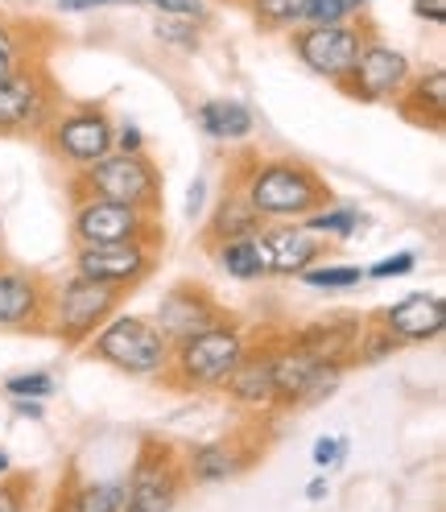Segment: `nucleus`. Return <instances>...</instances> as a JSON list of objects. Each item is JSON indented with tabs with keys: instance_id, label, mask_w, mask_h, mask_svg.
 I'll return each mask as SVG.
<instances>
[{
	"instance_id": "nucleus-1",
	"label": "nucleus",
	"mask_w": 446,
	"mask_h": 512,
	"mask_svg": "<svg viewBox=\"0 0 446 512\" xmlns=\"http://www.w3.org/2000/svg\"><path fill=\"white\" fill-rule=\"evenodd\" d=\"M244 199L261 219L265 215L269 219H298V215L318 211L331 195H327V186L314 178V170H306L302 162H265L248 178Z\"/></svg>"
},
{
	"instance_id": "nucleus-2",
	"label": "nucleus",
	"mask_w": 446,
	"mask_h": 512,
	"mask_svg": "<svg viewBox=\"0 0 446 512\" xmlns=\"http://www.w3.org/2000/svg\"><path fill=\"white\" fill-rule=\"evenodd\" d=\"M91 351L100 360L116 364L120 372H133V376H153L170 364L162 331L153 323H145V318H112V323L95 335Z\"/></svg>"
},
{
	"instance_id": "nucleus-3",
	"label": "nucleus",
	"mask_w": 446,
	"mask_h": 512,
	"mask_svg": "<svg viewBox=\"0 0 446 512\" xmlns=\"http://www.w3.org/2000/svg\"><path fill=\"white\" fill-rule=\"evenodd\" d=\"M178 372L182 384H219L244 356V339L232 323H211L195 335L178 339Z\"/></svg>"
},
{
	"instance_id": "nucleus-4",
	"label": "nucleus",
	"mask_w": 446,
	"mask_h": 512,
	"mask_svg": "<svg viewBox=\"0 0 446 512\" xmlns=\"http://www.w3.org/2000/svg\"><path fill=\"white\" fill-rule=\"evenodd\" d=\"M87 186L95 199L124 203V207H157V174L141 153H104L100 162L87 166Z\"/></svg>"
},
{
	"instance_id": "nucleus-5",
	"label": "nucleus",
	"mask_w": 446,
	"mask_h": 512,
	"mask_svg": "<svg viewBox=\"0 0 446 512\" xmlns=\"http://www.w3.org/2000/svg\"><path fill=\"white\" fill-rule=\"evenodd\" d=\"M294 50L314 75H327L331 83L343 87L364 50V38L352 25H310L294 34Z\"/></svg>"
},
{
	"instance_id": "nucleus-6",
	"label": "nucleus",
	"mask_w": 446,
	"mask_h": 512,
	"mask_svg": "<svg viewBox=\"0 0 446 512\" xmlns=\"http://www.w3.org/2000/svg\"><path fill=\"white\" fill-rule=\"evenodd\" d=\"M178 463L170 446L145 442V451L133 467V479L124 484V508L120 512H170L178 500Z\"/></svg>"
},
{
	"instance_id": "nucleus-7",
	"label": "nucleus",
	"mask_w": 446,
	"mask_h": 512,
	"mask_svg": "<svg viewBox=\"0 0 446 512\" xmlns=\"http://www.w3.org/2000/svg\"><path fill=\"white\" fill-rule=\"evenodd\" d=\"M339 376H343L339 364L314 360L306 347L294 343L273 356V397L277 401H323L339 384Z\"/></svg>"
},
{
	"instance_id": "nucleus-8",
	"label": "nucleus",
	"mask_w": 446,
	"mask_h": 512,
	"mask_svg": "<svg viewBox=\"0 0 446 512\" xmlns=\"http://www.w3.org/2000/svg\"><path fill=\"white\" fill-rule=\"evenodd\" d=\"M112 310H116V285L79 277L71 285H62L58 294V335L67 343H83L108 323Z\"/></svg>"
},
{
	"instance_id": "nucleus-9",
	"label": "nucleus",
	"mask_w": 446,
	"mask_h": 512,
	"mask_svg": "<svg viewBox=\"0 0 446 512\" xmlns=\"http://www.w3.org/2000/svg\"><path fill=\"white\" fill-rule=\"evenodd\" d=\"M145 232V215L137 207L108 203V199H91L75 215V236L87 248H104V244H137Z\"/></svg>"
},
{
	"instance_id": "nucleus-10",
	"label": "nucleus",
	"mask_w": 446,
	"mask_h": 512,
	"mask_svg": "<svg viewBox=\"0 0 446 512\" xmlns=\"http://www.w3.org/2000/svg\"><path fill=\"white\" fill-rule=\"evenodd\" d=\"M112 124H108V116L100 112V108H79V112H71V116H62L58 124H54V145H58V153L62 157H71V162H83V166H91V162H100V157L112 149Z\"/></svg>"
},
{
	"instance_id": "nucleus-11",
	"label": "nucleus",
	"mask_w": 446,
	"mask_h": 512,
	"mask_svg": "<svg viewBox=\"0 0 446 512\" xmlns=\"http://www.w3.org/2000/svg\"><path fill=\"white\" fill-rule=\"evenodd\" d=\"M46 83L38 71L17 67L0 79V133H21L34 128L46 116Z\"/></svg>"
},
{
	"instance_id": "nucleus-12",
	"label": "nucleus",
	"mask_w": 446,
	"mask_h": 512,
	"mask_svg": "<svg viewBox=\"0 0 446 512\" xmlns=\"http://www.w3.org/2000/svg\"><path fill=\"white\" fill-rule=\"evenodd\" d=\"M409 75V62L401 50L393 46H364L352 75H347V91L356 95V100H385V95H393Z\"/></svg>"
},
{
	"instance_id": "nucleus-13",
	"label": "nucleus",
	"mask_w": 446,
	"mask_h": 512,
	"mask_svg": "<svg viewBox=\"0 0 446 512\" xmlns=\"http://www.w3.org/2000/svg\"><path fill=\"white\" fill-rule=\"evenodd\" d=\"M79 265V277L87 281H104V285H129V281H141L149 273V252L141 244H104V248H79L75 256Z\"/></svg>"
},
{
	"instance_id": "nucleus-14",
	"label": "nucleus",
	"mask_w": 446,
	"mask_h": 512,
	"mask_svg": "<svg viewBox=\"0 0 446 512\" xmlns=\"http://www.w3.org/2000/svg\"><path fill=\"white\" fill-rule=\"evenodd\" d=\"M446 327V302L438 294H409L385 310V331L401 343L434 339Z\"/></svg>"
},
{
	"instance_id": "nucleus-15",
	"label": "nucleus",
	"mask_w": 446,
	"mask_h": 512,
	"mask_svg": "<svg viewBox=\"0 0 446 512\" xmlns=\"http://www.w3.org/2000/svg\"><path fill=\"white\" fill-rule=\"evenodd\" d=\"M211 323H215V306L207 302L203 290H174L157 306V331H162V339H186Z\"/></svg>"
},
{
	"instance_id": "nucleus-16",
	"label": "nucleus",
	"mask_w": 446,
	"mask_h": 512,
	"mask_svg": "<svg viewBox=\"0 0 446 512\" xmlns=\"http://www.w3.org/2000/svg\"><path fill=\"white\" fill-rule=\"evenodd\" d=\"M257 240H261V256H265L269 273H302L306 265L318 261V252H323V244L306 228H281V232H265Z\"/></svg>"
},
{
	"instance_id": "nucleus-17",
	"label": "nucleus",
	"mask_w": 446,
	"mask_h": 512,
	"mask_svg": "<svg viewBox=\"0 0 446 512\" xmlns=\"http://www.w3.org/2000/svg\"><path fill=\"white\" fill-rule=\"evenodd\" d=\"M42 290L25 273H0V327H29L38 318Z\"/></svg>"
},
{
	"instance_id": "nucleus-18",
	"label": "nucleus",
	"mask_w": 446,
	"mask_h": 512,
	"mask_svg": "<svg viewBox=\"0 0 446 512\" xmlns=\"http://www.w3.org/2000/svg\"><path fill=\"white\" fill-rule=\"evenodd\" d=\"M228 393L244 405H269L273 401V351L269 356H252L228 372Z\"/></svg>"
},
{
	"instance_id": "nucleus-19",
	"label": "nucleus",
	"mask_w": 446,
	"mask_h": 512,
	"mask_svg": "<svg viewBox=\"0 0 446 512\" xmlns=\"http://www.w3.org/2000/svg\"><path fill=\"white\" fill-rule=\"evenodd\" d=\"M199 124L215 141H244L252 133V112L240 100H207L199 108Z\"/></svg>"
},
{
	"instance_id": "nucleus-20",
	"label": "nucleus",
	"mask_w": 446,
	"mask_h": 512,
	"mask_svg": "<svg viewBox=\"0 0 446 512\" xmlns=\"http://www.w3.org/2000/svg\"><path fill=\"white\" fill-rule=\"evenodd\" d=\"M257 232H261V215L248 207L244 195L240 199H223L219 211L211 215V228H207V236L215 244H228V240H240V236H257Z\"/></svg>"
},
{
	"instance_id": "nucleus-21",
	"label": "nucleus",
	"mask_w": 446,
	"mask_h": 512,
	"mask_svg": "<svg viewBox=\"0 0 446 512\" xmlns=\"http://www.w3.org/2000/svg\"><path fill=\"white\" fill-rule=\"evenodd\" d=\"M261 236V232H257ZM257 236H240V240H228L219 244V269L228 277H240V281H257L265 277V256H261V240Z\"/></svg>"
},
{
	"instance_id": "nucleus-22",
	"label": "nucleus",
	"mask_w": 446,
	"mask_h": 512,
	"mask_svg": "<svg viewBox=\"0 0 446 512\" xmlns=\"http://www.w3.org/2000/svg\"><path fill=\"white\" fill-rule=\"evenodd\" d=\"M236 467H240V463H236V455L228 451V446H219V442L199 446V451L190 455V475L203 479V484H215V479H228Z\"/></svg>"
},
{
	"instance_id": "nucleus-23",
	"label": "nucleus",
	"mask_w": 446,
	"mask_h": 512,
	"mask_svg": "<svg viewBox=\"0 0 446 512\" xmlns=\"http://www.w3.org/2000/svg\"><path fill=\"white\" fill-rule=\"evenodd\" d=\"M418 108H430V124L442 128V112H446V71H430L409 95Z\"/></svg>"
},
{
	"instance_id": "nucleus-24",
	"label": "nucleus",
	"mask_w": 446,
	"mask_h": 512,
	"mask_svg": "<svg viewBox=\"0 0 446 512\" xmlns=\"http://www.w3.org/2000/svg\"><path fill=\"white\" fill-rule=\"evenodd\" d=\"M252 13H257V21L265 29H285V25L302 21L306 0H252Z\"/></svg>"
},
{
	"instance_id": "nucleus-25",
	"label": "nucleus",
	"mask_w": 446,
	"mask_h": 512,
	"mask_svg": "<svg viewBox=\"0 0 446 512\" xmlns=\"http://www.w3.org/2000/svg\"><path fill=\"white\" fill-rule=\"evenodd\" d=\"M124 508V484H91L75 496V512H120Z\"/></svg>"
},
{
	"instance_id": "nucleus-26",
	"label": "nucleus",
	"mask_w": 446,
	"mask_h": 512,
	"mask_svg": "<svg viewBox=\"0 0 446 512\" xmlns=\"http://www.w3.org/2000/svg\"><path fill=\"white\" fill-rule=\"evenodd\" d=\"M352 9H360L356 0H306L302 21H310V25H343L347 17H352Z\"/></svg>"
},
{
	"instance_id": "nucleus-27",
	"label": "nucleus",
	"mask_w": 446,
	"mask_h": 512,
	"mask_svg": "<svg viewBox=\"0 0 446 512\" xmlns=\"http://www.w3.org/2000/svg\"><path fill=\"white\" fill-rule=\"evenodd\" d=\"M302 277H306V285H314V290H352V285H360L364 273L327 265V269H302Z\"/></svg>"
},
{
	"instance_id": "nucleus-28",
	"label": "nucleus",
	"mask_w": 446,
	"mask_h": 512,
	"mask_svg": "<svg viewBox=\"0 0 446 512\" xmlns=\"http://www.w3.org/2000/svg\"><path fill=\"white\" fill-rule=\"evenodd\" d=\"M356 223L360 215L352 207H343V211H318L306 219V232H335V236H352L356 232Z\"/></svg>"
},
{
	"instance_id": "nucleus-29",
	"label": "nucleus",
	"mask_w": 446,
	"mask_h": 512,
	"mask_svg": "<svg viewBox=\"0 0 446 512\" xmlns=\"http://www.w3.org/2000/svg\"><path fill=\"white\" fill-rule=\"evenodd\" d=\"M5 389H9V397H50L54 380L46 372H25V376H13Z\"/></svg>"
},
{
	"instance_id": "nucleus-30",
	"label": "nucleus",
	"mask_w": 446,
	"mask_h": 512,
	"mask_svg": "<svg viewBox=\"0 0 446 512\" xmlns=\"http://www.w3.org/2000/svg\"><path fill=\"white\" fill-rule=\"evenodd\" d=\"M186 17H170V21H162L157 25V38L162 42H170V46H182V50H195L199 46V34L190 25H182Z\"/></svg>"
},
{
	"instance_id": "nucleus-31",
	"label": "nucleus",
	"mask_w": 446,
	"mask_h": 512,
	"mask_svg": "<svg viewBox=\"0 0 446 512\" xmlns=\"http://www.w3.org/2000/svg\"><path fill=\"white\" fill-rule=\"evenodd\" d=\"M397 347H401V339H393L389 331H372V339L356 347V356H360L364 364H376V360H385V356H393V351H397Z\"/></svg>"
},
{
	"instance_id": "nucleus-32",
	"label": "nucleus",
	"mask_w": 446,
	"mask_h": 512,
	"mask_svg": "<svg viewBox=\"0 0 446 512\" xmlns=\"http://www.w3.org/2000/svg\"><path fill=\"white\" fill-rule=\"evenodd\" d=\"M413 265H418V256H413V252H397V256H385V261H376V265L368 269V277H376V281L405 277V273H413Z\"/></svg>"
},
{
	"instance_id": "nucleus-33",
	"label": "nucleus",
	"mask_w": 446,
	"mask_h": 512,
	"mask_svg": "<svg viewBox=\"0 0 446 512\" xmlns=\"http://www.w3.org/2000/svg\"><path fill=\"white\" fill-rule=\"evenodd\" d=\"M343 455H347V442H343V438H318V442H314V467L327 471V467H335Z\"/></svg>"
},
{
	"instance_id": "nucleus-34",
	"label": "nucleus",
	"mask_w": 446,
	"mask_h": 512,
	"mask_svg": "<svg viewBox=\"0 0 446 512\" xmlns=\"http://www.w3.org/2000/svg\"><path fill=\"white\" fill-rule=\"evenodd\" d=\"M145 5H153V9H162L166 17H203V5L199 0H145Z\"/></svg>"
},
{
	"instance_id": "nucleus-35",
	"label": "nucleus",
	"mask_w": 446,
	"mask_h": 512,
	"mask_svg": "<svg viewBox=\"0 0 446 512\" xmlns=\"http://www.w3.org/2000/svg\"><path fill=\"white\" fill-rule=\"evenodd\" d=\"M17 38H13V29L9 25H0V79H5L9 71H17Z\"/></svg>"
},
{
	"instance_id": "nucleus-36",
	"label": "nucleus",
	"mask_w": 446,
	"mask_h": 512,
	"mask_svg": "<svg viewBox=\"0 0 446 512\" xmlns=\"http://www.w3.org/2000/svg\"><path fill=\"white\" fill-rule=\"evenodd\" d=\"M413 13L426 17V21H434V25H442V21H446V0H418V5H413Z\"/></svg>"
},
{
	"instance_id": "nucleus-37",
	"label": "nucleus",
	"mask_w": 446,
	"mask_h": 512,
	"mask_svg": "<svg viewBox=\"0 0 446 512\" xmlns=\"http://www.w3.org/2000/svg\"><path fill=\"white\" fill-rule=\"evenodd\" d=\"M112 141L120 145V153H141V128L124 124V128H120V137H112Z\"/></svg>"
},
{
	"instance_id": "nucleus-38",
	"label": "nucleus",
	"mask_w": 446,
	"mask_h": 512,
	"mask_svg": "<svg viewBox=\"0 0 446 512\" xmlns=\"http://www.w3.org/2000/svg\"><path fill=\"white\" fill-rule=\"evenodd\" d=\"M100 5H120V0H58L62 13H83V9H100Z\"/></svg>"
},
{
	"instance_id": "nucleus-39",
	"label": "nucleus",
	"mask_w": 446,
	"mask_h": 512,
	"mask_svg": "<svg viewBox=\"0 0 446 512\" xmlns=\"http://www.w3.org/2000/svg\"><path fill=\"white\" fill-rule=\"evenodd\" d=\"M0 512H21V492L0 484Z\"/></svg>"
},
{
	"instance_id": "nucleus-40",
	"label": "nucleus",
	"mask_w": 446,
	"mask_h": 512,
	"mask_svg": "<svg viewBox=\"0 0 446 512\" xmlns=\"http://www.w3.org/2000/svg\"><path fill=\"white\" fill-rule=\"evenodd\" d=\"M203 190H207V186H203V178H199L195 186H190V203H186V215H190V219H195V215L203 211Z\"/></svg>"
},
{
	"instance_id": "nucleus-41",
	"label": "nucleus",
	"mask_w": 446,
	"mask_h": 512,
	"mask_svg": "<svg viewBox=\"0 0 446 512\" xmlns=\"http://www.w3.org/2000/svg\"><path fill=\"white\" fill-rule=\"evenodd\" d=\"M306 492H310V500H323V496H327V484H323V479H314Z\"/></svg>"
},
{
	"instance_id": "nucleus-42",
	"label": "nucleus",
	"mask_w": 446,
	"mask_h": 512,
	"mask_svg": "<svg viewBox=\"0 0 446 512\" xmlns=\"http://www.w3.org/2000/svg\"><path fill=\"white\" fill-rule=\"evenodd\" d=\"M0 475H9V451H0Z\"/></svg>"
},
{
	"instance_id": "nucleus-43",
	"label": "nucleus",
	"mask_w": 446,
	"mask_h": 512,
	"mask_svg": "<svg viewBox=\"0 0 446 512\" xmlns=\"http://www.w3.org/2000/svg\"><path fill=\"white\" fill-rule=\"evenodd\" d=\"M356 5H364V0H356Z\"/></svg>"
}]
</instances>
